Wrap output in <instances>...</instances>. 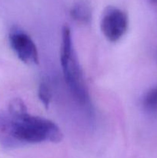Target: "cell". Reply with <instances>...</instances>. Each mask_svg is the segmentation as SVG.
Instances as JSON below:
<instances>
[{
	"instance_id": "9c48e42d",
	"label": "cell",
	"mask_w": 157,
	"mask_h": 158,
	"mask_svg": "<svg viewBox=\"0 0 157 158\" xmlns=\"http://www.w3.org/2000/svg\"><path fill=\"white\" fill-rule=\"evenodd\" d=\"M10 117L0 112V138H9Z\"/></svg>"
},
{
	"instance_id": "8992f818",
	"label": "cell",
	"mask_w": 157,
	"mask_h": 158,
	"mask_svg": "<svg viewBox=\"0 0 157 158\" xmlns=\"http://www.w3.org/2000/svg\"><path fill=\"white\" fill-rule=\"evenodd\" d=\"M143 106L149 114L157 113V86L147 91L143 99Z\"/></svg>"
},
{
	"instance_id": "ba28073f",
	"label": "cell",
	"mask_w": 157,
	"mask_h": 158,
	"mask_svg": "<svg viewBox=\"0 0 157 158\" xmlns=\"http://www.w3.org/2000/svg\"><path fill=\"white\" fill-rule=\"evenodd\" d=\"M38 96L42 104L46 108L49 107L51 99H52V92H51V89L47 83L42 82L40 83L38 89Z\"/></svg>"
},
{
	"instance_id": "52a82bcc",
	"label": "cell",
	"mask_w": 157,
	"mask_h": 158,
	"mask_svg": "<svg viewBox=\"0 0 157 158\" xmlns=\"http://www.w3.org/2000/svg\"><path fill=\"white\" fill-rule=\"evenodd\" d=\"M9 116L11 117H17L26 114L27 108L25 105L24 102L19 98L13 99L10 102L9 106Z\"/></svg>"
},
{
	"instance_id": "3957f363",
	"label": "cell",
	"mask_w": 157,
	"mask_h": 158,
	"mask_svg": "<svg viewBox=\"0 0 157 158\" xmlns=\"http://www.w3.org/2000/svg\"><path fill=\"white\" fill-rule=\"evenodd\" d=\"M101 30L109 41L115 43L126 33L129 27V18L124 11L109 6L102 15Z\"/></svg>"
},
{
	"instance_id": "30bf717a",
	"label": "cell",
	"mask_w": 157,
	"mask_h": 158,
	"mask_svg": "<svg viewBox=\"0 0 157 158\" xmlns=\"http://www.w3.org/2000/svg\"><path fill=\"white\" fill-rule=\"evenodd\" d=\"M151 2H152L155 3V4H157V0H151Z\"/></svg>"
},
{
	"instance_id": "6da1fadb",
	"label": "cell",
	"mask_w": 157,
	"mask_h": 158,
	"mask_svg": "<svg viewBox=\"0 0 157 158\" xmlns=\"http://www.w3.org/2000/svg\"><path fill=\"white\" fill-rule=\"evenodd\" d=\"M10 120L9 138L17 141L29 143L43 141L58 143L63 138V134L58 125L48 119L26 113L20 117H10Z\"/></svg>"
},
{
	"instance_id": "5b68a950",
	"label": "cell",
	"mask_w": 157,
	"mask_h": 158,
	"mask_svg": "<svg viewBox=\"0 0 157 158\" xmlns=\"http://www.w3.org/2000/svg\"><path fill=\"white\" fill-rule=\"evenodd\" d=\"M70 15L75 21L82 24H86L92 19V12L88 6L82 3L75 5L70 9Z\"/></svg>"
},
{
	"instance_id": "277c9868",
	"label": "cell",
	"mask_w": 157,
	"mask_h": 158,
	"mask_svg": "<svg viewBox=\"0 0 157 158\" xmlns=\"http://www.w3.org/2000/svg\"><path fill=\"white\" fill-rule=\"evenodd\" d=\"M9 38L11 47L22 63L27 65L38 64V49L33 40L26 32L15 27L10 31Z\"/></svg>"
},
{
	"instance_id": "7a4b0ae2",
	"label": "cell",
	"mask_w": 157,
	"mask_h": 158,
	"mask_svg": "<svg viewBox=\"0 0 157 158\" xmlns=\"http://www.w3.org/2000/svg\"><path fill=\"white\" fill-rule=\"evenodd\" d=\"M60 63L65 80L73 97L80 104L89 105L90 103L89 91L74 51L71 29L66 25L62 29Z\"/></svg>"
}]
</instances>
